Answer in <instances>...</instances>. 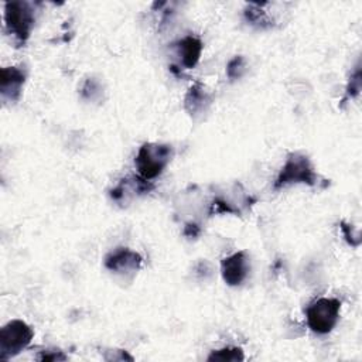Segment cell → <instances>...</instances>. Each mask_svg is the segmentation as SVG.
Wrapping results in <instances>:
<instances>
[{"mask_svg":"<svg viewBox=\"0 0 362 362\" xmlns=\"http://www.w3.org/2000/svg\"><path fill=\"white\" fill-rule=\"evenodd\" d=\"M174 154V150L168 144L160 143H144L134 158V165L140 177L150 181L158 177L163 170L168 165Z\"/></svg>","mask_w":362,"mask_h":362,"instance_id":"obj_1","label":"cell"},{"mask_svg":"<svg viewBox=\"0 0 362 362\" xmlns=\"http://www.w3.org/2000/svg\"><path fill=\"white\" fill-rule=\"evenodd\" d=\"M318 182V175L314 171L310 158L303 153H290L274 181V189H280L290 184H307L314 187Z\"/></svg>","mask_w":362,"mask_h":362,"instance_id":"obj_2","label":"cell"},{"mask_svg":"<svg viewBox=\"0 0 362 362\" xmlns=\"http://www.w3.org/2000/svg\"><path fill=\"white\" fill-rule=\"evenodd\" d=\"M4 21L13 41L21 47L28 40L34 25V11L25 1H8L4 8Z\"/></svg>","mask_w":362,"mask_h":362,"instance_id":"obj_3","label":"cell"},{"mask_svg":"<svg viewBox=\"0 0 362 362\" xmlns=\"http://www.w3.org/2000/svg\"><path fill=\"white\" fill-rule=\"evenodd\" d=\"M339 311H341L339 300L321 297L313 301L307 307L305 310L307 324L310 329L317 334H321V335L328 334L337 325L339 320Z\"/></svg>","mask_w":362,"mask_h":362,"instance_id":"obj_4","label":"cell"},{"mask_svg":"<svg viewBox=\"0 0 362 362\" xmlns=\"http://www.w3.org/2000/svg\"><path fill=\"white\" fill-rule=\"evenodd\" d=\"M34 337L33 328L21 321L11 320L0 329V359L7 361L28 346Z\"/></svg>","mask_w":362,"mask_h":362,"instance_id":"obj_5","label":"cell"},{"mask_svg":"<svg viewBox=\"0 0 362 362\" xmlns=\"http://www.w3.org/2000/svg\"><path fill=\"white\" fill-rule=\"evenodd\" d=\"M222 277L229 286H239L249 273V260L245 250H239L221 262Z\"/></svg>","mask_w":362,"mask_h":362,"instance_id":"obj_6","label":"cell"},{"mask_svg":"<svg viewBox=\"0 0 362 362\" xmlns=\"http://www.w3.org/2000/svg\"><path fill=\"white\" fill-rule=\"evenodd\" d=\"M141 264V256L127 247H119L105 257V266L115 273L136 272Z\"/></svg>","mask_w":362,"mask_h":362,"instance_id":"obj_7","label":"cell"},{"mask_svg":"<svg viewBox=\"0 0 362 362\" xmlns=\"http://www.w3.org/2000/svg\"><path fill=\"white\" fill-rule=\"evenodd\" d=\"M25 81V72L17 66H6L0 75V92L3 99L16 102L20 98Z\"/></svg>","mask_w":362,"mask_h":362,"instance_id":"obj_8","label":"cell"},{"mask_svg":"<svg viewBox=\"0 0 362 362\" xmlns=\"http://www.w3.org/2000/svg\"><path fill=\"white\" fill-rule=\"evenodd\" d=\"M211 95L205 90L204 85L201 82H195L185 95L184 106L191 116H195L205 112L211 105Z\"/></svg>","mask_w":362,"mask_h":362,"instance_id":"obj_9","label":"cell"},{"mask_svg":"<svg viewBox=\"0 0 362 362\" xmlns=\"http://www.w3.org/2000/svg\"><path fill=\"white\" fill-rule=\"evenodd\" d=\"M177 49L182 65L189 69L194 68L199 61L202 52V42L198 38L189 35L177 42Z\"/></svg>","mask_w":362,"mask_h":362,"instance_id":"obj_10","label":"cell"},{"mask_svg":"<svg viewBox=\"0 0 362 362\" xmlns=\"http://www.w3.org/2000/svg\"><path fill=\"white\" fill-rule=\"evenodd\" d=\"M245 355L242 348L238 346H225L216 351H212L206 361L209 362H239L243 361Z\"/></svg>","mask_w":362,"mask_h":362,"instance_id":"obj_11","label":"cell"},{"mask_svg":"<svg viewBox=\"0 0 362 362\" xmlns=\"http://www.w3.org/2000/svg\"><path fill=\"white\" fill-rule=\"evenodd\" d=\"M245 68H246L245 58L238 55V57H235L233 59L229 61V64L226 66V74L230 79H236V78H240L243 75Z\"/></svg>","mask_w":362,"mask_h":362,"instance_id":"obj_12","label":"cell"},{"mask_svg":"<svg viewBox=\"0 0 362 362\" xmlns=\"http://www.w3.org/2000/svg\"><path fill=\"white\" fill-rule=\"evenodd\" d=\"M359 89H361V71H359V68H356L354 76L351 78V81H349V83H348L346 96H348V98H354L355 95L359 93Z\"/></svg>","mask_w":362,"mask_h":362,"instance_id":"obj_13","label":"cell"},{"mask_svg":"<svg viewBox=\"0 0 362 362\" xmlns=\"http://www.w3.org/2000/svg\"><path fill=\"white\" fill-rule=\"evenodd\" d=\"M38 361H45V362H49V361H66V355L62 354V351H44L40 356H38Z\"/></svg>","mask_w":362,"mask_h":362,"instance_id":"obj_14","label":"cell"},{"mask_svg":"<svg viewBox=\"0 0 362 362\" xmlns=\"http://www.w3.org/2000/svg\"><path fill=\"white\" fill-rule=\"evenodd\" d=\"M199 233V228L195 223H188L184 229V235L188 238H195Z\"/></svg>","mask_w":362,"mask_h":362,"instance_id":"obj_15","label":"cell"}]
</instances>
